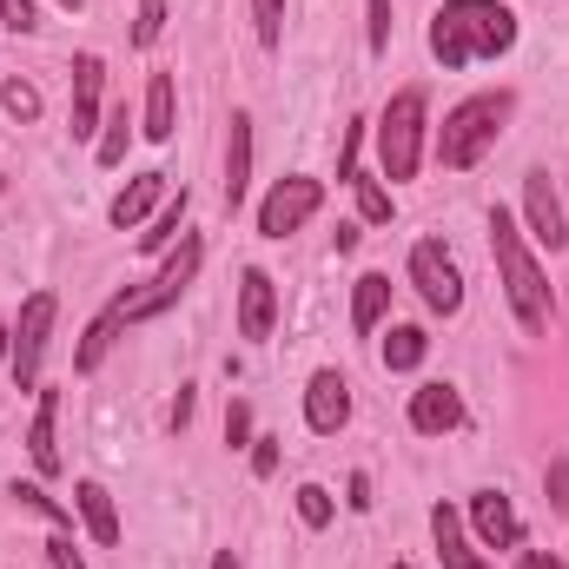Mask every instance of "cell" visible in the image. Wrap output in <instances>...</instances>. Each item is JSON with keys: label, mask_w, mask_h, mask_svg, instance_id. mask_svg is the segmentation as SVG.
<instances>
[{"label": "cell", "mask_w": 569, "mask_h": 569, "mask_svg": "<svg viewBox=\"0 0 569 569\" xmlns=\"http://www.w3.org/2000/svg\"><path fill=\"white\" fill-rule=\"evenodd\" d=\"M517 47V13L503 0H443L430 20V53L443 67H470V60H497Z\"/></svg>", "instance_id": "6da1fadb"}, {"label": "cell", "mask_w": 569, "mask_h": 569, "mask_svg": "<svg viewBox=\"0 0 569 569\" xmlns=\"http://www.w3.org/2000/svg\"><path fill=\"white\" fill-rule=\"evenodd\" d=\"M490 252H497V272H503L517 325L543 331L550 325V284H543V272H537V259H530V246H523V232H517L510 212H490Z\"/></svg>", "instance_id": "7a4b0ae2"}, {"label": "cell", "mask_w": 569, "mask_h": 569, "mask_svg": "<svg viewBox=\"0 0 569 569\" xmlns=\"http://www.w3.org/2000/svg\"><path fill=\"white\" fill-rule=\"evenodd\" d=\"M510 93H477V100H463L450 120H443V133H437V159L450 166V172H463V166H477L497 133H503V120H510Z\"/></svg>", "instance_id": "3957f363"}, {"label": "cell", "mask_w": 569, "mask_h": 569, "mask_svg": "<svg viewBox=\"0 0 569 569\" xmlns=\"http://www.w3.org/2000/svg\"><path fill=\"white\" fill-rule=\"evenodd\" d=\"M378 152L391 179H418V152H425V87H405L385 120H378Z\"/></svg>", "instance_id": "277c9868"}, {"label": "cell", "mask_w": 569, "mask_h": 569, "mask_svg": "<svg viewBox=\"0 0 569 569\" xmlns=\"http://www.w3.org/2000/svg\"><path fill=\"white\" fill-rule=\"evenodd\" d=\"M199 259H206V246L186 232V239H179V252L159 266V279L146 284V291H133V298H120V318H127V325H140V318H159L166 305H179V291L199 279Z\"/></svg>", "instance_id": "5b68a950"}, {"label": "cell", "mask_w": 569, "mask_h": 569, "mask_svg": "<svg viewBox=\"0 0 569 569\" xmlns=\"http://www.w3.org/2000/svg\"><path fill=\"white\" fill-rule=\"evenodd\" d=\"M53 311H60V305H53V291H33V298L20 305V331H13V351H7V358H13V385H20V391H33V385H40V358H47Z\"/></svg>", "instance_id": "8992f818"}, {"label": "cell", "mask_w": 569, "mask_h": 569, "mask_svg": "<svg viewBox=\"0 0 569 569\" xmlns=\"http://www.w3.org/2000/svg\"><path fill=\"white\" fill-rule=\"evenodd\" d=\"M318 206H325V186L305 179V172H291V179H279V186L266 192V206H259V232H266V239H284V232H298Z\"/></svg>", "instance_id": "52a82bcc"}, {"label": "cell", "mask_w": 569, "mask_h": 569, "mask_svg": "<svg viewBox=\"0 0 569 569\" xmlns=\"http://www.w3.org/2000/svg\"><path fill=\"white\" fill-rule=\"evenodd\" d=\"M411 279H418V291H425V305L443 311V318L463 305V279H457V266H450V252H443L437 239H425V246L411 252Z\"/></svg>", "instance_id": "ba28073f"}, {"label": "cell", "mask_w": 569, "mask_h": 569, "mask_svg": "<svg viewBox=\"0 0 569 569\" xmlns=\"http://www.w3.org/2000/svg\"><path fill=\"white\" fill-rule=\"evenodd\" d=\"M523 212H530V239H537V246H550V252H563L569 226H563V206H557L550 172H530V179H523Z\"/></svg>", "instance_id": "9c48e42d"}, {"label": "cell", "mask_w": 569, "mask_h": 569, "mask_svg": "<svg viewBox=\"0 0 569 569\" xmlns=\"http://www.w3.org/2000/svg\"><path fill=\"white\" fill-rule=\"evenodd\" d=\"M470 523H477V537H483L490 550H517V543H523V523H517V510H510L503 490H477Z\"/></svg>", "instance_id": "30bf717a"}, {"label": "cell", "mask_w": 569, "mask_h": 569, "mask_svg": "<svg viewBox=\"0 0 569 569\" xmlns=\"http://www.w3.org/2000/svg\"><path fill=\"white\" fill-rule=\"evenodd\" d=\"M345 418H351V385H345L338 371H318V378H311V391H305V425L331 437Z\"/></svg>", "instance_id": "8fae6325"}, {"label": "cell", "mask_w": 569, "mask_h": 569, "mask_svg": "<svg viewBox=\"0 0 569 569\" xmlns=\"http://www.w3.org/2000/svg\"><path fill=\"white\" fill-rule=\"evenodd\" d=\"M272 311H279L272 279L259 266H246L239 272V338H272Z\"/></svg>", "instance_id": "7c38bea8"}, {"label": "cell", "mask_w": 569, "mask_h": 569, "mask_svg": "<svg viewBox=\"0 0 569 569\" xmlns=\"http://www.w3.org/2000/svg\"><path fill=\"white\" fill-rule=\"evenodd\" d=\"M100 80H107L100 53H80L73 60V140H87L100 127Z\"/></svg>", "instance_id": "4fadbf2b"}, {"label": "cell", "mask_w": 569, "mask_h": 569, "mask_svg": "<svg viewBox=\"0 0 569 569\" xmlns=\"http://www.w3.org/2000/svg\"><path fill=\"white\" fill-rule=\"evenodd\" d=\"M411 425L425 430V437H443V430L463 425V398L450 391V385H425L418 398H411Z\"/></svg>", "instance_id": "5bb4252c"}, {"label": "cell", "mask_w": 569, "mask_h": 569, "mask_svg": "<svg viewBox=\"0 0 569 569\" xmlns=\"http://www.w3.org/2000/svg\"><path fill=\"white\" fill-rule=\"evenodd\" d=\"M252 186V113H232V146H226V206L239 212Z\"/></svg>", "instance_id": "9a60e30c"}, {"label": "cell", "mask_w": 569, "mask_h": 569, "mask_svg": "<svg viewBox=\"0 0 569 569\" xmlns=\"http://www.w3.org/2000/svg\"><path fill=\"white\" fill-rule=\"evenodd\" d=\"M53 418H60V391H40V411H33V430H27V450H33V470H40V477H53V470H60Z\"/></svg>", "instance_id": "2e32d148"}, {"label": "cell", "mask_w": 569, "mask_h": 569, "mask_svg": "<svg viewBox=\"0 0 569 569\" xmlns=\"http://www.w3.org/2000/svg\"><path fill=\"white\" fill-rule=\"evenodd\" d=\"M430 530H437V557H443V569H483L477 563V550L463 543V523H457V510H430Z\"/></svg>", "instance_id": "e0dca14e"}, {"label": "cell", "mask_w": 569, "mask_h": 569, "mask_svg": "<svg viewBox=\"0 0 569 569\" xmlns=\"http://www.w3.org/2000/svg\"><path fill=\"white\" fill-rule=\"evenodd\" d=\"M159 192H166V172H140V179L113 199V226H120V232H127V226H140L146 212L159 206Z\"/></svg>", "instance_id": "ac0fdd59"}, {"label": "cell", "mask_w": 569, "mask_h": 569, "mask_svg": "<svg viewBox=\"0 0 569 569\" xmlns=\"http://www.w3.org/2000/svg\"><path fill=\"white\" fill-rule=\"evenodd\" d=\"M385 305H391V279H385V272H365L358 291H351V331H378Z\"/></svg>", "instance_id": "d6986e66"}, {"label": "cell", "mask_w": 569, "mask_h": 569, "mask_svg": "<svg viewBox=\"0 0 569 569\" xmlns=\"http://www.w3.org/2000/svg\"><path fill=\"white\" fill-rule=\"evenodd\" d=\"M73 497H80V517H87V530H93L100 543H120V510H113L107 483H80Z\"/></svg>", "instance_id": "ffe728a7"}, {"label": "cell", "mask_w": 569, "mask_h": 569, "mask_svg": "<svg viewBox=\"0 0 569 569\" xmlns=\"http://www.w3.org/2000/svg\"><path fill=\"white\" fill-rule=\"evenodd\" d=\"M146 140H172V73L146 80Z\"/></svg>", "instance_id": "44dd1931"}, {"label": "cell", "mask_w": 569, "mask_h": 569, "mask_svg": "<svg viewBox=\"0 0 569 569\" xmlns=\"http://www.w3.org/2000/svg\"><path fill=\"white\" fill-rule=\"evenodd\" d=\"M430 351V338L418 331V325H398L391 338H385V371H418Z\"/></svg>", "instance_id": "7402d4cb"}, {"label": "cell", "mask_w": 569, "mask_h": 569, "mask_svg": "<svg viewBox=\"0 0 569 569\" xmlns=\"http://www.w3.org/2000/svg\"><path fill=\"white\" fill-rule=\"evenodd\" d=\"M186 206H192V199H186V186H179V199H166V206H159L152 232H140V252H159V246H172V239L186 232Z\"/></svg>", "instance_id": "603a6c76"}, {"label": "cell", "mask_w": 569, "mask_h": 569, "mask_svg": "<svg viewBox=\"0 0 569 569\" xmlns=\"http://www.w3.org/2000/svg\"><path fill=\"white\" fill-rule=\"evenodd\" d=\"M113 325H127V318H120V305H113L107 318H93V331H87V345H80V358H73L80 371H93V365L107 358V345H113Z\"/></svg>", "instance_id": "cb8c5ba5"}, {"label": "cell", "mask_w": 569, "mask_h": 569, "mask_svg": "<svg viewBox=\"0 0 569 569\" xmlns=\"http://www.w3.org/2000/svg\"><path fill=\"white\" fill-rule=\"evenodd\" d=\"M0 107H7V113L27 127V120H40V87H27V80H7V87H0Z\"/></svg>", "instance_id": "d4e9b609"}, {"label": "cell", "mask_w": 569, "mask_h": 569, "mask_svg": "<svg viewBox=\"0 0 569 569\" xmlns=\"http://www.w3.org/2000/svg\"><path fill=\"white\" fill-rule=\"evenodd\" d=\"M298 517H305L311 530H325V523H331V490H325V483H298Z\"/></svg>", "instance_id": "484cf974"}, {"label": "cell", "mask_w": 569, "mask_h": 569, "mask_svg": "<svg viewBox=\"0 0 569 569\" xmlns=\"http://www.w3.org/2000/svg\"><path fill=\"white\" fill-rule=\"evenodd\" d=\"M127 127H133V120H127V107H113V120H107V140H100V166H120V159H127V140H133Z\"/></svg>", "instance_id": "4316f807"}, {"label": "cell", "mask_w": 569, "mask_h": 569, "mask_svg": "<svg viewBox=\"0 0 569 569\" xmlns=\"http://www.w3.org/2000/svg\"><path fill=\"white\" fill-rule=\"evenodd\" d=\"M351 186H358V212H365L371 226H385V219H391V192H385L378 179H351Z\"/></svg>", "instance_id": "83f0119b"}, {"label": "cell", "mask_w": 569, "mask_h": 569, "mask_svg": "<svg viewBox=\"0 0 569 569\" xmlns=\"http://www.w3.org/2000/svg\"><path fill=\"white\" fill-rule=\"evenodd\" d=\"M13 497H20V503H27V510H40V517H53V523H60V530H67V523H73V510H67V503H53V497H47V490H40V483H13Z\"/></svg>", "instance_id": "f1b7e54d"}, {"label": "cell", "mask_w": 569, "mask_h": 569, "mask_svg": "<svg viewBox=\"0 0 569 569\" xmlns=\"http://www.w3.org/2000/svg\"><path fill=\"white\" fill-rule=\"evenodd\" d=\"M252 20H259V40H266V47H279V33H284V0H252Z\"/></svg>", "instance_id": "f546056e"}, {"label": "cell", "mask_w": 569, "mask_h": 569, "mask_svg": "<svg viewBox=\"0 0 569 569\" xmlns=\"http://www.w3.org/2000/svg\"><path fill=\"white\" fill-rule=\"evenodd\" d=\"M159 33H166V0H140V20H133V40H140V47H152Z\"/></svg>", "instance_id": "4dcf8cb0"}, {"label": "cell", "mask_w": 569, "mask_h": 569, "mask_svg": "<svg viewBox=\"0 0 569 569\" xmlns=\"http://www.w3.org/2000/svg\"><path fill=\"white\" fill-rule=\"evenodd\" d=\"M0 27H13V33H33L40 20H33V0H0Z\"/></svg>", "instance_id": "1f68e13d"}, {"label": "cell", "mask_w": 569, "mask_h": 569, "mask_svg": "<svg viewBox=\"0 0 569 569\" xmlns=\"http://www.w3.org/2000/svg\"><path fill=\"white\" fill-rule=\"evenodd\" d=\"M279 470V437H252V477H272Z\"/></svg>", "instance_id": "d6a6232c"}, {"label": "cell", "mask_w": 569, "mask_h": 569, "mask_svg": "<svg viewBox=\"0 0 569 569\" xmlns=\"http://www.w3.org/2000/svg\"><path fill=\"white\" fill-rule=\"evenodd\" d=\"M550 503L569 517V457H550Z\"/></svg>", "instance_id": "836d02e7"}, {"label": "cell", "mask_w": 569, "mask_h": 569, "mask_svg": "<svg viewBox=\"0 0 569 569\" xmlns=\"http://www.w3.org/2000/svg\"><path fill=\"white\" fill-rule=\"evenodd\" d=\"M391 40V0H371V53H385Z\"/></svg>", "instance_id": "e575fe53"}, {"label": "cell", "mask_w": 569, "mask_h": 569, "mask_svg": "<svg viewBox=\"0 0 569 569\" xmlns=\"http://www.w3.org/2000/svg\"><path fill=\"white\" fill-rule=\"evenodd\" d=\"M226 443H252V411H246V405L226 411Z\"/></svg>", "instance_id": "d590c367"}, {"label": "cell", "mask_w": 569, "mask_h": 569, "mask_svg": "<svg viewBox=\"0 0 569 569\" xmlns=\"http://www.w3.org/2000/svg\"><path fill=\"white\" fill-rule=\"evenodd\" d=\"M47 557H53V569H87V563H80V550H73V537H53V543H47Z\"/></svg>", "instance_id": "8d00e7d4"}, {"label": "cell", "mask_w": 569, "mask_h": 569, "mask_svg": "<svg viewBox=\"0 0 569 569\" xmlns=\"http://www.w3.org/2000/svg\"><path fill=\"white\" fill-rule=\"evenodd\" d=\"M345 503H351V510H371V503H378V497H371V477H365V470L351 477V497H345Z\"/></svg>", "instance_id": "74e56055"}, {"label": "cell", "mask_w": 569, "mask_h": 569, "mask_svg": "<svg viewBox=\"0 0 569 569\" xmlns=\"http://www.w3.org/2000/svg\"><path fill=\"white\" fill-rule=\"evenodd\" d=\"M172 425H179V430L192 425V385H186V391H179V405H172Z\"/></svg>", "instance_id": "f35d334b"}, {"label": "cell", "mask_w": 569, "mask_h": 569, "mask_svg": "<svg viewBox=\"0 0 569 569\" xmlns=\"http://www.w3.org/2000/svg\"><path fill=\"white\" fill-rule=\"evenodd\" d=\"M523 569H569V563H557V557H543V550H530V557H523Z\"/></svg>", "instance_id": "ab89813d"}, {"label": "cell", "mask_w": 569, "mask_h": 569, "mask_svg": "<svg viewBox=\"0 0 569 569\" xmlns=\"http://www.w3.org/2000/svg\"><path fill=\"white\" fill-rule=\"evenodd\" d=\"M212 569H239V557H232V550H219V557H212Z\"/></svg>", "instance_id": "60d3db41"}, {"label": "cell", "mask_w": 569, "mask_h": 569, "mask_svg": "<svg viewBox=\"0 0 569 569\" xmlns=\"http://www.w3.org/2000/svg\"><path fill=\"white\" fill-rule=\"evenodd\" d=\"M60 7H67V13H80V0H60Z\"/></svg>", "instance_id": "b9f144b4"}, {"label": "cell", "mask_w": 569, "mask_h": 569, "mask_svg": "<svg viewBox=\"0 0 569 569\" xmlns=\"http://www.w3.org/2000/svg\"><path fill=\"white\" fill-rule=\"evenodd\" d=\"M0 351H13V338H7V331H0Z\"/></svg>", "instance_id": "7bdbcfd3"}, {"label": "cell", "mask_w": 569, "mask_h": 569, "mask_svg": "<svg viewBox=\"0 0 569 569\" xmlns=\"http://www.w3.org/2000/svg\"><path fill=\"white\" fill-rule=\"evenodd\" d=\"M391 569H411V563H391Z\"/></svg>", "instance_id": "ee69618b"}, {"label": "cell", "mask_w": 569, "mask_h": 569, "mask_svg": "<svg viewBox=\"0 0 569 569\" xmlns=\"http://www.w3.org/2000/svg\"><path fill=\"white\" fill-rule=\"evenodd\" d=\"M0 186H7V179H0Z\"/></svg>", "instance_id": "f6af8a7d"}]
</instances>
